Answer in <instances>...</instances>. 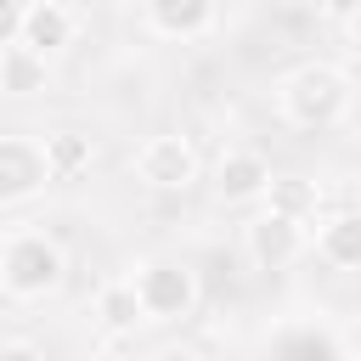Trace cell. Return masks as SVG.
Returning <instances> with one entry per match:
<instances>
[{
    "instance_id": "6da1fadb",
    "label": "cell",
    "mask_w": 361,
    "mask_h": 361,
    "mask_svg": "<svg viewBox=\"0 0 361 361\" xmlns=\"http://www.w3.org/2000/svg\"><path fill=\"white\" fill-rule=\"evenodd\" d=\"M350 102H355V79L338 62H305L276 85V107L293 130H333L350 118Z\"/></svg>"
},
{
    "instance_id": "7a4b0ae2",
    "label": "cell",
    "mask_w": 361,
    "mask_h": 361,
    "mask_svg": "<svg viewBox=\"0 0 361 361\" xmlns=\"http://www.w3.org/2000/svg\"><path fill=\"white\" fill-rule=\"evenodd\" d=\"M62 276H68V254H62L56 237H45V231L0 237V288H6V299H23V305L45 299V293L62 288Z\"/></svg>"
},
{
    "instance_id": "3957f363",
    "label": "cell",
    "mask_w": 361,
    "mask_h": 361,
    "mask_svg": "<svg viewBox=\"0 0 361 361\" xmlns=\"http://www.w3.org/2000/svg\"><path fill=\"white\" fill-rule=\"evenodd\" d=\"M130 288L141 299V316L147 322H180L197 310V271L186 259H141L130 271Z\"/></svg>"
},
{
    "instance_id": "277c9868",
    "label": "cell",
    "mask_w": 361,
    "mask_h": 361,
    "mask_svg": "<svg viewBox=\"0 0 361 361\" xmlns=\"http://www.w3.org/2000/svg\"><path fill=\"white\" fill-rule=\"evenodd\" d=\"M243 254L254 271H288L310 254V220H293V214H276V209H259L248 226H243Z\"/></svg>"
},
{
    "instance_id": "5b68a950",
    "label": "cell",
    "mask_w": 361,
    "mask_h": 361,
    "mask_svg": "<svg viewBox=\"0 0 361 361\" xmlns=\"http://www.w3.org/2000/svg\"><path fill=\"white\" fill-rule=\"evenodd\" d=\"M135 180L152 186V192H192L203 180V164H197V147L186 135H147L130 158Z\"/></svg>"
},
{
    "instance_id": "8992f818",
    "label": "cell",
    "mask_w": 361,
    "mask_h": 361,
    "mask_svg": "<svg viewBox=\"0 0 361 361\" xmlns=\"http://www.w3.org/2000/svg\"><path fill=\"white\" fill-rule=\"evenodd\" d=\"M51 186L45 152L34 135H0V203H28Z\"/></svg>"
},
{
    "instance_id": "52a82bcc",
    "label": "cell",
    "mask_w": 361,
    "mask_h": 361,
    "mask_svg": "<svg viewBox=\"0 0 361 361\" xmlns=\"http://www.w3.org/2000/svg\"><path fill=\"white\" fill-rule=\"evenodd\" d=\"M265 180H271V158L259 147H226L214 164V197L220 203H259Z\"/></svg>"
},
{
    "instance_id": "ba28073f",
    "label": "cell",
    "mask_w": 361,
    "mask_h": 361,
    "mask_svg": "<svg viewBox=\"0 0 361 361\" xmlns=\"http://www.w3.org/2000/svg\"><path fill=\"white\" fill-rule=\"evenodd\" d=\"M310 220H316V231H310L316 259L333 271H355L361 265V214L355 209H322Z\"/></svg>"
},
{
    "instance_id": "9c48e42d",
    "label": "cell",
    "mask_w": 361,
    "mask_h": 361,
    "mask_svg": "<svg viewBox=\"0 0 361 361\" xmlns=\"http://www.w3.org/2000/svg\"><path fill=\"white\" fill-rule=\"evenodd\" d=\"M73 34H79V23H73L68 0H28V6H23V28H17V39H23L28 51L56 56V51L73 45Z\"/></svg>"
},
{
    "instance_id": "30bf717a",
    "label": "cell",
    "mask_w": 361,
    "mask_h": 361,
    "mask_svg": "<svg viewBox=\"0 0 361 361\" xmlns=\"http://www.w3.org/2000/svg\"><path fill=\"white\" fill-rule=\"evenodd\" d=\"M220 0H147V28L158 39H203L214 28Z\"/></svg>"
},
{
    "instance_id": "8fae6325",
    "label": "cell",
    "mask_w": 361,
    "mask_h": 361,
    "mask_svg": "<svg viewBox=\"0 0 361 361\" xmlns=\"http://www.w3.org/2000/svg\"><path fill=\"white\" fill-rule=\"evenodd\" d=\"M45 85H51V56L28 51L23 39L0 45V90L6 96H39Z\"/></svg>"
},
{
    "instance_id": "7c38bea8",
    "label": "cell",
    "mask_w": 361,
    "mask_h": 361,
    "mask_svg": "<svg viewBox=\"0 0 361 361\" xmlns=\"http://www.w3.org/2000/svg\"><path fill=\"white\" fill-rule=\"evenodd\" d=\"M39 152H45L51 180H79V175L96 164V141H90L85 130H51V135L39 141Z\"/></svg>"
},
{
    "instance_id": "4fadbf2b",
    "label": "cell",
    "mask_w": 361,
    "mask_h": 361,
    "mask_svg": "<svg viewBox=\"0 0 361 361\" xmlns=\"http://www.w3.org/2000/svg\"><path fill=\"white\" fill-rule=\"evenodd\" d=\"M316 197H322V180H310V175H271L265 192H259L265 209L293 214V220H310L316 214Z\"/></svg>"
},
{
    "instance_id": "5bb4252c",
    "label": "cell",
    "mask_w": 361,
    "mask_h": 361,
    "mask_svg": "<svg viewBox=\"0 0 361 361\" xmlns=\"http://www.w3.org/2000/svg\"><path fill=\"white\" fill-rule=\"evenodd\" d=\"M96 322L107 327V333H135L147 316H141V299H135V288H130V276H113V282H102L96 288Z\"/></svg>"
},
{
    "instance_id": "9a60e30c",
    "label": "cell",
    "mask_w": 361,
    "mask_h": 361,
    "mask_svg": "<svg viewBox=\"0 0 361 361\" xmlns=\"http://www.w3.org/2000/svg\"><path fill=\"white\" fill-rule=\"evenodd\" d=\"M271 350H282V355H316V361H350L355 355L350 338H333L327 327H288V333L271 338Z\"/></svg>"
},
{
    "instance_id": "2e32d148",
    "label": "cell",
    "mask_w": 361,
    "mask_h": 361,
    "mask_svg": "<svg viewBox=\"0 0 361 361\" xmlns=\"http://www.w3.org/2000/svg\"><path fill=\"white\" fill-rule=\"evenodd\" d=\"M23 6H28V0H0V45L17 39V28H23Z\"/></svg>"
},
{
    "instance_id": "e0dca14e",
    "label": "cell",
    "mask_w": 361,
    "mask_h": 361,
    "mask_svg": "<svg viewBox=\"0 0 361 361\" xmlns=\"http://www.w3.org/2000/svg\"><path fill=\"white\" fill-rule=\"evenodd\" d=\"M316 6H322V17H333V23H344V28L361 17V0H316Z\"/></svg>"
},
{
    "instance_id": "ac0fdd59",
    "label": "cell",
    "mask_w": 361,
    "mask_h": 361,
    "mask_svg": "<svg viewBox=\"0 0 361 361\" xmlns=\"http://www.w3.org/2000/svg\"><path fill=\"white\" fill-rule=\"evenodd\" d=\"M0 102H6V90H0Z\"/></svg>"
}]
</instances>
